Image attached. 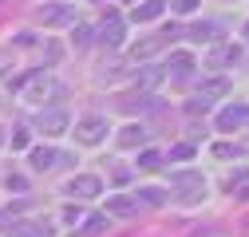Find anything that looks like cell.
Here are the masks:
<instances>
[{
    "label": "cell",
    "instance_id": "obj_24",
    "mask_svg": "<svg viewBox=\"0 0 249 237\" xmlns=\"http://www.w3.org/2000/svg\"><path fill=\"white\" fill-rule=\"evenodd\" d=\"M198 8V0H178V12H194Z\"/></svg>",
    "mask_w": 249,
    "mask_h": 237
},
{
    "label": "cell",
    "instance_id": "obj_23",
    "mask_svg": "<svg viewBox=\"0 0 249 237\" xmlns=\"http://www.w3.org/2000/svg\"><path fill=\"white\" fill-rule=\"evenodd\" d=\"M12 146H16V151H20V146H28V135H24V131H16V135H12Z\"/></svg>",
    "mask_w": 249,
    "mask_h": 237
},
{
    "label": "cell",
    "instance_id": "obj_17",
    "mask_svg": "<svg viewBox=\"0 0 249 237\" xmlns=\"http://www.w3.org/2000/svg\"><path fill=\"white\" fill-rule=\"evenodd\" d=\"M139 198H142V205H162V190H139Z\"/></svg>",
    "mask_w": 249,
    "mask_h": 237
},
{
    "label": "cell",
    "instance_id": "obj_3",
    "mask_svg": "<svg viewBox=\"0 0 249 237\" xmlns=\"http://www.w3.org/2000/svg\"><path fill=\"white\" fill-rule=\"evenodd\" d=\"M99 190H103V182H99L95 174H79V178L68 182V194H71V198H95Z\"/></svg>",
    "mask_w": 249,
    "mask_h": 237
},
{
    "label": "cell",
    "instance_id": "obj_21",
    "mask_svg": "<svg viewBox=\"0 0 249 237\" xmlns=\"http://www.w3.org/2000/svg\"><path fill=\"white\" fill-rule=\"evenodd\" d=\"M194 154V146H174L170 151V162H178V158H190Z\"/></svg>",
    "mask_w": 249,
    "mask_h": 237
},
{
    "label": "cell",
    "instance_id": "obj_22",
    "mask_svg": "<svg viewBox=\"0 0 249 237\" xmlns=\"http://www.w3.org/2000/svg\"><path fill=\"white\" fill-rule=\"evenodd\" d=\"M64 218H68V221H79V218H83V210H79V205H68Z\"/></svg>",
    "mask_w": 249,
    "mask_h": 237
},
{
    "label": "cell",
    "instance_id": "obj_1",
    "mask_svg": "<svg viewBox=\"0 0 249 237\" xmlns=\"http://www.w3.org/2000/svg\"><path fill=\"white\" fill-rule=\"evenodd\" d=\"M103 135H107V118H79L75 123V138L87 142V146H95Z\"/></svg>",
    "mask_w": 249,
    "mask_h": 237
},
{
    "label": "cell",
    "instance_id": "obj_15",
    "mask_svg": "<svg viewBox=\"0 0 249 237\" xmlns=\"http://www.w3.org/2000/svg\"><path fill=\"white\" fill-rule=\"evenodd\" d=\"M48 91H52V83H48V79H36L32 87H28V103H40Z\"/></svg>",
    "mask_w": 249,
    "mask_h": 237
},
{
    "label": "cell",
    "instance_id": "obj_8",
    "mask_svg": "<svg viewBox=\"0 0 249 237\" xmlns=\"http://www.w3.org/2000/svg\"><path fill=\"white\" fill-rule=\"evenodd\" d=\"M119 40H123V24H119V20H111V24H103V28H99V44L115 48Z\"/></svg>",
    "mask_w": 249,
    "mask_h": 237
},
{
    "label": "cell",
    "instance_id": "obj_6",
    "mask_svg": "<svg viewBox=\"0 0 249 237\" xmlns=\"http://www.w3.org/2000/svg\"><path fill=\"white\" fill-rule=\"evenodd\" d=\"M226 91H230V79H222V75H217V79H210V83L202 87V95H198V99H202V103H210V99H222Z\"/></svg>",
    "mask_w": 249,
    "mask_h": 237
},
{
    "label": "cell",
    "instance_id": "obj_12",
    "mask_svg": "<svg viewBox=\"0 0 249 237\" xmlns=\"http://www.w3.org/2000/svg\"><path fill=\"white\" fill-rule=\"evenodd\" d=\"M190 36H194V40H210V36H222V24H213V20H206V24H194V28H190Z\"/></svg>",
    "mask_w": 249,
    "mask_h": 237
},
{
    "label": "cell",
    "instance_id": "obj_2",
    "mask_svg": "<svg viewBox=\"0 0 249 237\" xmlns=\"http://www.w3.org/2000/svg\"><path fill=\"white\" fill-rule=\"evenodd\" d=\"M217 127H222V131H241V127H249V107H245V103L226 107L222 115H217Z\"/></svg>",
    "mask_w": 249,
    "mask_h": 237
},
{
    "label": "cell",
    "instance_id": "obj_18",
    "mask_svg": "<svg viewBox=\"0 0 249 237\" xmlns=\"http://www.w3.org/2000/svg\"><path fill=\"white\" fill-rule=\"evenodd\" d=\"M154 48H159V36H146L142 44H135V59H139V55H150Z\"/></svg>",
    "mask_w": 249,
    "mask_h": 237
},
{
    "label": "cell",
    "instance_id": "obj_5",
    "mask_svg": "<svg viewBox=\"0 0 249 237\" xmlns=\"http://www.w3.org/2000/svg\"><path fill=\"white\" fill-rule=\"evenodd\" d=\"M40 131H44V135L68 131V115H64V111H48V115H40Z\"/></svg>",
    "mask_w": 249,
    "mask_h": 237
},
{
    "label": "cell",
    "instance_id": "obj_13",
    "mask_svg": "<svg viewBox=\"0 0 249 237\" xmlns=\"http://www.w3.org/2000/svg\"><path fill=\"white\" fill-rule=\"evenodd\" d=\"M170 68H174L178 75H186V71L194 68V55H186V51H174V55H170Z\"/></svg>",
    "mask_w": 249,
    "mask_h": 237
},
{
    "label": "cell",
    "instance_id": "obj_14",
    "mask_svg": "<svg viewBox=\"0 0 249 237\" xmlns=\"http://www.w3.org/2000/svg\"><path fill=\"white\" fill-rule=\"evenodd\" d=\"M103 229H107V218H103V214H95V218L83 221V237H95V233H103Z\"/></svg>",
    "mask_w": 249,
    "mask_h": 237
},
{
    "label": "cell",
    "instance_id": "obj_20",
    "mask_svg": "<svg viewBox=\"0 0 249 237\" xmlns=\"http://www.w3.org/2000/svg\"><path fill=\"white\" fill-rule=\"evenodd\" d=\"M40 233H48V229H40V225H20L12 237H40Z\"/></svg>",
    "mask_w": 249,
    "mask_h": 237
},
{
    "label": "cell",
    "instance_id": "obj_7",
    "mask_svg": "<svg viewBox=\"0 0 249 237\" xmlns=\"http://www.w3.org/2000/svg\"><path fill=\"white\" fill-rule=\"evenodd\" d=\"M107 210L119 214V218H131V214L139 210V198H111V202H107Z\"/></svg>",
    "mask_w": 249,
    "mask_h": 237
},
{
    "label": "cell",
    "instance_id": "obj_25",
    "mask_svg": "<svg viewBox=\"0 0 249 237\" xmlns=\"http://www.w3.org/2000/svg\"><path fill=\"white\" fill-rule=\"evenodd\" d=\"M245 40H249V24H245Z\"/></svg>",
    "mask_w": 249,
    "mask_h": 237
},
{
    "label": "cell",
    "instance_id": "obj_19",
    "mask_svg": "<svg viewBox=\"0 0 249 237\" xmlns=\"http://www.w3.org/2000/svg\"><path fill=\"white\" fill-rule=\"evenodd\" d=\"M159 162H162L159 154H154V151H146V154L139 158V170H159Z\"/></svg>",
    "mask_w": 249,
    "mask_h": 237
},
{
    "label": "cell",
    "instance_id": "obj_16",
    "mask_svg": "<svg viewBox=\"0 0 249 237\" xmlns=\"http://www.w3.org/2000/svg\"><path fill=\"white\" fill-rule=\"evenodd\" d=\"M64 20H71V12H64V8H59V4L44 12V24H64Z\"/></svg>",
    "mask_w": 249,
    "mask_h": 237
},
{
    "label": "cell",
    "instance_id": "obj_9",
    "mask_svg": "<svg viewBox=\"0 0 249 237\" xmlns=\"http://www.w3.org/2000/svg\"><path fill=\"white\" fill-rule=\"evenodd\" d=\"M55 158H59V154L52 151V146H36V151H32V166H36V170H52Z\"/></svg>",
    "mask_w": 249,
    "mask_h": 237
},
{
    "label": "cell",
    "instance_id": "obj_10",
    "mask_svg": "<svg viewBox=\"0 0 249 237\" xmlns=\"http://www.w3.org/2000/svg\"><path fill=\"white\" fill-rule=\"evenodd\" d=\"M159 16H162V0H146L135 8V20H159Z\"/></svg>",
    "mask_w": 249,
    "mask_h": 237
},
{
    "label": "cell",
    "instance_id": "obj_26",
    "mask_svg": "<svg viewBox=\"0 0 249 237\" xmlns=\"http://www.w3.org/2000/svg\"><path fill=\"white\" fill-rule=\"evenodd\" d=\"M0 142H4V138H0Z\"/></svg>",
    "mask_w": 249,
    "mask_h": 237
},
{
    "label": "cell",
    "instance_id": "obj_11",
    "mask_svg": "<svg viewBox=\"0 0 249 237\" xmlns=\"http://www.w3.org/2000/svg\"><path fill=\"white\" fill-rule=\"evenodd\" d=\"M142 138H146V135H142V127H135V123L119 131V146H139Z\"/></svg>",
    "mask_w": 249,
    "mask_h": 237
},
{
    "label": "cell",
    "instance_id": "obj_4",
    "mask_svg": "<svg viewBox=\"0 0 249 237\" xmlns=\"http://www.w3.org/2000/svg\"><path fill=\"white\" fill-rule=\"evenodd\" d=\"M237 59H241V48L222 44V48H213V51H210V68H230V64H237Z\"/></svg>",
    "mask_w": 249,
    "mask_h": 237
}]
</instances>
